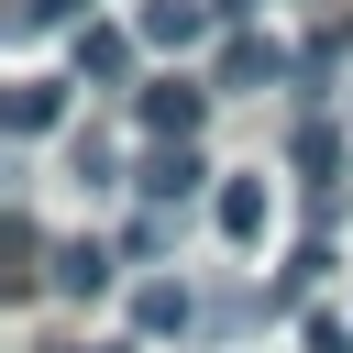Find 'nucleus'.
I'll use <instances>...</instances> for the list:
<instances>
[{
  "label": "nucleus",
  "instance_id": "9b49d317",
  "mask_svg": "<svg viewBox=\"0 0 353 353\" xmlns=\"http://www.w3.org/2000/svg\"><path fill=\"white\" fill-rule=\"evenodd\" d=\"M309 353H353V331L342 320H309Z\"/></svg>",
  "mask_w": 353,
  "mask_h": 353
},
{
  "label": "nucleus",
  "instance_id": "20e7f679",
  "mask_svg": "<svg viewBox=\"0 0 353 353\" xmlns=\"http://www.w3.org/2000/svg\"><path fill=\"white\" fill-rule=\"evenodd\" d=\"M265 210H276V199H265V176H232V188H221V232H232V243H254V232H265Z\"/></svg>",
  "mask_w": 353,
  "mask_h": 353
},
{
  "label": "nucleus",
  "instance_id": "0eeeda50",
  "mask_svg": "<svg viewBox=\"0 0 353 353\" xmlns=\"http://www.w3.org/2000/svg\"><path fill=\"white\" fill-rule=\"evenodd\" d=\"M55 110H66V88H55V77H22V88H11V132H44Z\"/></svg>",
  "mask_w": 353,
  "mask_h": 353
},
{
  "label": "nucleus",
  "instance_id": "6e6552de",
  "mask_svg": "<svg viewBox=\"0 0 353 353\" xmlns=\"http://www.w3.org/2000/svg\"><path fill=\"white\" fill-rule=\"evenodd\" d=\"M132 320H143V331H188V287H143Z\"/></svg>",
  "mask_w": 353,
  "mask_h": 353
},
{
  "label": "nucleus",
  "instance_id": "f8f14e48",
  "mask_svg": "<svg viewBox=\"0 0 353 353\" xmlns=\"http://www.w3.org/2000/svg\"><path fill=\"white\" fill-rule=\"evenodd\" d=\"M66 11H77V0H22V33H33V22H66Z\"/></svg>",
  "mask_w": 353,
  "mask_h": 353
},
{
  "label": "nucleus",
  "instance_id": "f257e3e1",
  "mask_svg": "<svg viewBox=\"0 0 353 353\" xmlns=\"http://www.w3.org/2000/svg\"><path fill=\"white\" fill-rule=\"evenodd\" d=\"M132 110H143V132H154V143H188V132H199V110H210V88H188V77H154Z\"/></svg>",
  "mask_w": 353,
  "mask_h": 353
},
{
  "label": "nucleus",
  "instance_id": "9d476101",
  "mask_svg": "<svg viewBox=\"0 0 353 353\" xmlns=\"http://www.w3.org/2000/svg\"><path fill=\"white\" fill-rule=\"evenodd\" d=\"M298 165H309V176H331V165H342V132H320V121H309V132H298Z\"/></svg>",
  "mask_w": 353,
  "mask_h": 353
},
{
  "label": "nucleus",
  "instance_id": "ddd939ff",
  "mask_svg": "<svg viewBox=\"0 0 353 353\" xmlns=\"http://www.w3.org/2000/svg\"><path fill=\"white\" fill-rule=\"evenodd\" d=\"M88 353H121V342H88Z\"/></svg>",
  "mask_w": 353,
  "mask_h": 353
},
{
  "label": "nucleus",
  "instance_id": "7ed1b4c3",
  "mask_svg": "<svg viewBox=\"0 0 353 353\" xmlns=\"http://www.w3.org/2000/svg\"><path fill=\"white\" fill-rule=\"evenodd\" d=\"M199 176H210V165H199V154H188V143H165V154H154V165H143V176H132V188H143V199H188V188H199Z\"/></svg>",
  "mask_w": 353,
  "mask_h": 353
},
{
  "label": "nucleus",
  "instance_id": "423d86ee",
  "mask_svg": "<svg viewBox=\"0 0 353 353\" xmlns=\"http://www.w3.org/2000/svg\"><path fill=\"white\" fill-rule=\"evenodd\" d=\"M121 66H132V33H110V22L77 33V77H121Z\"/></svg>",
  "mask_w": 353,
  "mask_h": 353
},
{
  "label": "nucleus",
  "instance_id": "1a4fd4ad",
  "mask_svg": "<svg viewBox=\"0 0 353 353\" xmlns=\"http://www.w3.org/2000/svg\"><path fill=\"white\" fill-rule=\"evenodd\" d=\"M221 66H232V77H276V66H287V55H276V44H265V33H232V55H221Z\"/></svg>",
  "mask_w": 353,
  "mask_h": 353
},
{
  "label": "nucleus",
  "instance_id": "f03ea898",
  "mask_svg": "<svg viewBox=\"0 0 353 353\" xmlns=\"http://www.w3.org/2000/svg\"><path fill=\"white\" fill-rule=\"evenodd\" d=\"M132 33H143V44H199V33H210V0H143Z\"/></svg>",
  "mask_w": 353,
  "mask_h": 353
},
{
  "label": "nucleus",
  "instance_id": "39448f33",
  "mask_svg": "<svg viewBox=\"0 0 353 353\" xmlns=\"http://www.w3.org/2000/svg\"><path fill=\"white\" fill-rule=\"evenodd\" d=\"M55 287H66V298H99V287H110V254H99V243H66V254H55Z\"/></svg>",
  "mask_w": 353,
  "mask_h": 353
}]
</instances>
